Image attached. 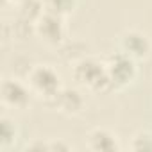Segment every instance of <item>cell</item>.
Returning a JSON list of instances; mask_svg holds the SVG:
<instances>
[{
    "label": "cell",
    "mask_w": 152,
    "mask_h": 152,
    "mask_svg": "<svg viewBox=\"0 0 152 152\" xmlns=\"http://www.w3.org/2000/svg\"><path fill=\"white\" fill-rule=\"evenodd\" d=\"M25 83L29 84L32 95L41 99L50 107H52L56 97L59 95V91L63 90L61 75L50 64H34L29 70V73L25 75Z\"/></svg>",
    "instance_id": "cell-2"
},
{
    "label": "cell",
    "mask_w": 152,
    "mask_h": 152,
    "mask_svg": "<svg viewBox=\"0 0 152 152\" xmlns=\"http://www.w3.org/2000/svg\"><path fill=\"white\" fill-rule=\"evenodd\" d=\"M86 147L93 152H118L122 148L118 136L106 127H93L86 134Z\"/></svg>",
    "instance_id": "cell-8"
},
{
    "label": "cell",
    "mask_w": 152,
    "mask_h": 152,
    "mask_svg": "<svg viewBox=\"0 0 152 152\" xmlns=\"http://www.w3.org/2000/svg\"><path fill=\"white\" fill-rule=\"evenodd\" d=\"M106 70L111 83V91H122L132 86L138 79V61L120 50L107 57Z\"/></svg>",
    "instance_id": "cell-3"
},
{
    "label": "cell",
    "mask_w": 152,
    "mask_h": 152,
    "mask_svg": "<svg viewBox=\"0 0 152 152\" xmlns=\"http://www.w3.org/2000/svg\"><path fill=\"white\" fill-rule=\"evenodd\" d=\"M32 99V91L27 83L16 79V77H6L0 86V100L4 107L23 111L29 107Z\"/></svg>",
    "instance_id": "cell-5"
},
{
    "label": "cell",
    "mask_w": 152,
    "mask_h": 152,
    "mask_svg": "<svg viewBox=\"0 0 152 152\" xmlns=\"http://www.w3.org/2000/svg\"><path fill=\"white\" fill-rule=\"evenodd\" d=\"M131 150H136V152H152V132L150 131H138L132 136Z\"/></svg>",
    "instance_id": "cell-13"
},
{
    "label": "cell",
    "mask_w": 152,
    "mask_h": 152,
    "mask_svg": "<svg viewBox=\"0 0 152 152\" xmlns=\"http://www.w3.org/2000/svg\"><path fill=\"white\" fill-rule=\"evenodd\" d=\"M52 107L57 109L59 113L66 115V116H77V115H81L86 109V99H84L81 90H77V88H64L63 86V90L56 97Z\"/></svg>",
    "instance_id": "cell-7"
},
{
    "label": "cell",
    "mask_w": 152,
    "mask_h": 152,
    "mask_svg": "<svg viewBox=\"0 0 152 152\" xmlns=\"http://www.w3.org/2000/svg\"><path fill=\"white\" fill-rule=\"evenodd\" d=\"M2 2H4V6H7V4H11V6H15V7H16V6H18V4L22 2V0H2Z\"/></svg>",
    "instance_id": "cell-15"
},
{
    "label": "cell",
    "mask_w": 152,
    "mask_h": 152,
    "mask_svg": "<svg viewBox=\"0 0 152 152\" xmlns=\"http://www.w3.org/2000/svg\"><path fill=\"white\" fill-rule=\"evenodd\" d=\"M48 147H50V150H70L72 148L68 143H64L61 140H50L48 141Z\"/></svg>",
    "instance_id": "cell-14"
},
{
    "label": "cell",
    "mask_w": 152,
    "mask_h": 152,
    "mask_svg": "<svg viewBox=\"0 0 152 152\" xmlns=\"http://www.w3.org/2000/svg\"><path fill=\"white\" fill-rule=\"evenodd\" d=\"M18 138H20V131H18L16 124L9 116L4 115L0 118V150L2 152L11 150L16 145Z\"/></svg>",
    "instance_id": "cell-9"
},
{
    "label": "cell",
    "mask_w": 152,
    "mask_h": 152,
    "mask_svg": "<svg viewBox=\"0 0 152 152\" xmlns=\"http://www.w3.org/2000/svg\"><path fill=\"white\" fill-rule=\"evenodd\" d=\"M31 34H36L34 22L18 16V18L11 23V36H13V38H16V39H27Z\"/></svg>",
    "instance_id": "cell-12"
},
{
    "label": "cell",
    "mask_w": 152,
    "mask_h": 152,
    "mask_svg": "<svg viewBox=\"0 0 152 152\" xmlns=\"http://www.w3.org/2000/svg\"><path fill=\"white\" fill-rule=\"evenodd\" d=\"M43 4H45V11L63 18H68L77 9V0H43Z\"/></svg>",
    "instance_id": "cell-11"
},
{
    "label": "cell",
    "mask_w": 152,
    "mask_h": 152,
    "mask_svg": "<svg viewBox=\"0 0 152 152\" xmlns=\"http://www.w3.org/2000/svg\"><path fill=\"white\" fill-rule=\"evenodd\" d=\"M118 50L136 61H145L152 52V41L143 31L127 29L118 36Z\"/></svg>",
    "instance_id": "cell-6"
},
{
    "label": "cell",
    "mask_w": 152,
    "mask_h": 152,
    "mask_svg": "<svg viewBox=\"0 0 152 152\" xmlns=\"http://www.w3.org/2000/svg\"><path fill=\"white\" fill-rule=\"evenodd\" d=\"M36 34L41 43L47 47H61L66 41L68 29H66V18L57 16L54 13L45 11L34 23Z\"/></svg>",
    "instance_id": "cell-4"
},
{
    "label": "cell",
    "mask_w": 152,
    "mask_h": 152,
    "mask_svg": "<svg viewBox=\"0 0 152 152\" xmlns=\"http://www.w3.org/2000/svg\"><path fill=\"white\" fill-rule=\"evenodd\" d=\"M72 77L79 86L86 88L91 93H107L111 91V83L107 77L106 63L95 57H81L72 64Z\"/></svg>",
    "instance_id": "cell-1"
},
{
    "label": "cell",
    "mask_w": 152,
    "mask_h": 152,
    "mask_svg": "<svg viewBox=\"0 0 152 152\" xmlns=\"http://www.w3.org/2000/svg\"><path fill=\"white\" fill-rule=\"evenodd\" d=\"M16 11H18V16L36 23V20L45 13V4L43 0H22L16 6Z\"/></svg>",
    "instance_id": "cell-10"
}]
</instances>
